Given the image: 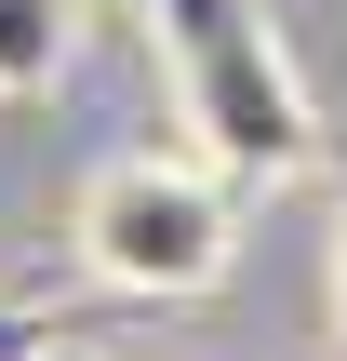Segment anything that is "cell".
<instances>
[{
    "mask_svg": "<svg viewBox=\"0 0 347 361\" xmlns=\"http://www.w3.org/2000/svg\"><path fill=\"white\" fill-rule=\"evenodd\" d=\"M67 241H80V268H94L107 295L187 308V295H214V281L241 268V201H227V174H214L201 147H120V161L80 188Z\"/></svg>",
    "mask_w": 347,
    "mask_h": 361,
    "instance_id": "7a4b0ae2",
    "label": "cell"
},
{
    "mask_svg": "<svg viewBox=\"0 0 347 361\" xmlns=\"http://www.w3.org/2000/svg\"><path fill=\"white\" fill-rule=\"evenodd\" d=\"M147 40H160L174 121L201 134V161H214L227 188H294V174H321L308 80L281 67V40H267L254 0H147Z\"/></svg>",
    "mask_w": 347,
    "mask_h": 361,
    "instance_id": "6da1fadb",
    "label": "cell"
},
{
    "mask_svg": "<svg viewBox=\"0 0 347 361\" xmlns=\"http://www.w3.org/2000/svg\"><path fill=\"white\" fill-rule=\"evenodd\" d=\"M40 361H107V348H80V335H53V348H40Z\"/></svg>",
    "mask_w": 347,
    "mask_h": 361,
    "instance_id": "8992f818",
    "label": "cell"
},
{
    "mask_svg": "<svg viewBox=\"0 0 347 361\" xmlns=\"http://www.w3.org/2000/svg\"><path fill=\"white\" fill-rule=\"evenodd\" d=\"M80 67V0H0V107L53 94Z\"/></svg>",
    "mask_w": 347,
    "mask_h": 361,
    "instance_id": "3957f363",
    "label": "cell"
},
{
    "mask_svg": "<svg viewBox=\"0 0 347 361\" xmlns=\"http://www.w3.org/2000/svg\"><path fill=\"white\" fill-rule=\"evenodd\" d=\"M53 335H67V322H40V308H13V295H0V361H40Z\"/></svg>",
    "mask_w": 347,
    "mask_h": 361,
    "instance_id": "277c9868",
    "label": "cell"
},
{
    "mask_svg": "<svg viewBox=\"0 0 347 361\" xmlns=\"http://www.w3.org/2000/svg\"><path fill=\"white\" fill-rule=\"evenodd\" d=\"M334 335H347V201H334Z\"/></svg>",
    "mask_w": 347,
    "mask_h": 361,
    "instance_id": "5b68a950",
    "label": "cell"
}]
</instances>
